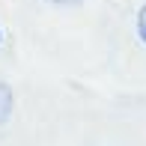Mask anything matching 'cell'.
I'll list each match as a JSON object with an SVG mask.
<instances>
[{"label":"cell","instance_id":"obj_2","mask_svg":"<svg viewBox=\"0 0 146 146\" xmlns=\"http://www.w3.org/2000/svg\"><path fill=\"white\" fill-rule=\"evenodd\" d=\"M134 30H137V39L146 45V3L137 9V18H134Z\"/></svg>","mask_w":146,"mask_h":146},{"label":"cell","instance_id":"obj_1","mask_svg":"<svg viewBox=\"0 0 146 146\" xmlns=\"http://www.w3.org/2000/svg\"><path fill=\"white\" fill-rule=\"evenodd\" d=\"M12 110H15V92H12V87L6 81H0V128L9 122Z\"/></svg>","mask_w":146,"mask_h":146},{"label":"cell","instance_id":"obj_4","mask_svg":"<svg viewBox=\"0 0 146 146\" xmlns=\"http://www.w3.org/2000/svg\"><path fill=\"white\" fill-rule=\"evenodd\" d=\"M0 42H3V30H0Z\"/></svg>","mask_w":146,"mask_h":146},{"label":"cell","instance_id":"obj_3","mask_svg":"<svg viewBox=\"0 0 146 146\" xmlns=\"http://www.w3.org/2000/svg\"><path fill=\"white\" fill-rule=\"evenodd\" d=\"M48 3H54V6H78L84 0H48Z\"/></svg>","mask_w":146,"mask_h":146}]
</instances>
